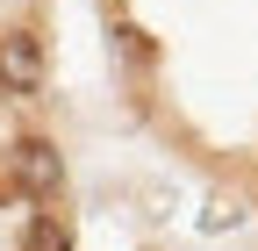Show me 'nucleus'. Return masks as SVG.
I'll return each mask as SVG.
<instances>
[{
  "label": "nucleus",
  "instance_id": "obj_1",
  "mask_svg": "<svg viewBox=\"0 0 258 251\" xmlns=\"http://www.w3.org/2000/svg\"><path fill=\"white\" fill-rule=\"evenodd\" d=\"M0 172H8V194H29L36 208H50L64 194V151L43 130H15V144L0 151Z\"/></svg>",
  "mask_w": 258,
  "mask_h": 251
},
{
  "label": "nucleus",
  "instance_id": "obj_2",
  "mask_svg": "<svg viewBox=\"0 0 258 251\" xmlns=\"http://www.w3.org/2000/svg\"><path fill=\"white\" fill-rule=\"evenodd\" d=\"M50 86V43L36 22L0 29V101H36Z\"/></svg>",
  "mask_w": 258,
  "mask_h": 251
},
{
  "label": "nucleus",
  "instance_id": "obj_3",
  "mask_svg": "<svg viewBox=\"0 0 258 251\" xmlns=\"http://www.w3.org/2000/svg\"><path fill=\"white\" fill-rule=\"evenodd\" d=\"M22 251H72V215L36 208V215H29V230H22Z\"/></svg>",
  "mask_w": 258,
  "mask_h": 251
}]
</instances>
